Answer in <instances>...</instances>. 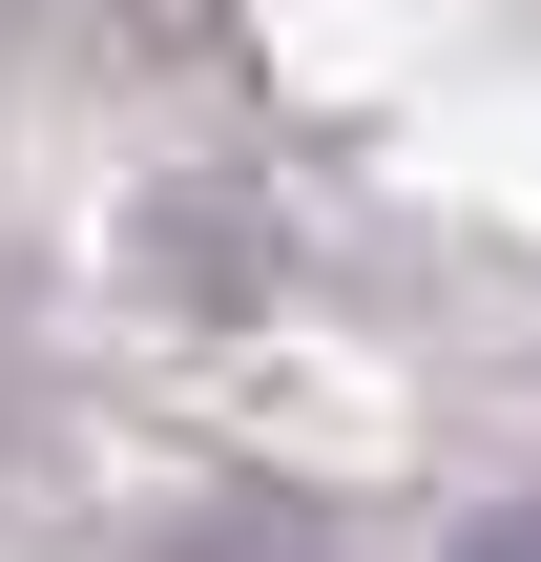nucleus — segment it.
<instances>
[{
    "instance_id": "1",
    "label": "nucleus",
    "mask_w": 541,
    "mask_h": 562,
    "mask_svg": "<svg viewBox=\"0 0 541 562\" xmlns=\"http://www.w3.org/2000/svg\"><path fill=\"white\" fill-rule=\"evenodd\" d=\"M480 562H541V521H480Z\"/></svg>"
}]
</instances>
